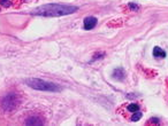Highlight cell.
<instances>
[{"label":"cell","instance_id":"6da1fadb","mask_svg":"<svg viewBox=\"0 0 168 126\" xmlns=\"http://www.w3.org/2000/svg\"><path fill=\"white\" fill-rule=\"evenodd\" d=\"M79 11L77 6L61 5V4H47L38 7L31 12V15L44 16V17H59V16L74 14Z\"/></svg>","mask_w":168,"mask_h":126},{"label":"cell","instance_id":"52a82bcc","mask_svg":"<svg viewBox=\"0 0 168 126\" xmlns=\"http://www.w3.org/2000/svg\"><path fill=\"white\" fill-rule=\"evenodd\" d=\"M40 119L38 118V117H30V118H28L26 119V125H43L44 123L43 121H39Z\"/></svg>","mask_w":168,"mask_h":126},{"label":"cell","instance_id":"3957f363","mask_svg":"<svg viewBox=\"0 0 168 126\" xmlns=\"http://www.w3.org/2000/svg\"><path fill=\"white\" fill-rule=\"evenodd\" d=\"M1 104H2V109L5 111H13L21 104V98L17 94L11 93L7 96H5V99L2 100Z\"/></svg>","mask_w":168,"mask_h":126},{"label":"cell","instance_id":"ba28073f","mask_svg":"<svg viewBox=\"0 0 168 126\" xmlns=\"http://www.w3.org/2000/svg\"><path fill=\"white\" fill-rule=\"evenodd\" d=\"M127 110L129 111V112H136V111H139V105L137 104V103H130V104L127 107Z\"/></svg>","mask_w":168,"mask_h":126},{"label":"cell","instance_id":"7a4b0ae2","mask_svg":"<svg viewBox=\"0 0 168 126\" xmlns=\"http://www.w3.org/2000/svg\"><path fill=\"white\" fill-rule=\"evenodd\" d=\"M26 83L29 87H31V88H33V89H37V91H44V92H60V91L62 89L57 84L48 83V81H45V80H43V79H38V78L26 79Z\"/></svg>","mask_w":168,"mask_h":126},{"label":"cell","instance_id":"5b68a950","mask_svg":"<svg viewBox=\"0 0 168 126\" xmlns=\"http://www.w3.org/2000/svg\"><path fill=\"white\" fill-rule=\"evenodd\" d=\"M126 77V72H124V70L121 68H117L114 70V72H113V78L117 79V80H122V79H124Z\"/></svg>","mask_w":168,"mask_h":126},{"label":"cell","instance_id":"9c48e42d","mask_svg":"<svg viewBox=\"0 0 168 126\" xmlns=\"http://www.w3.org/2000/svg\"><path fill=\"white\" fill-rule=\"evenodd\" d=\"M143 114L141 112V111H136V112H134V115L131 116V118H130V121H139L141 118H142Z\"/></svg>","mask_w":168,"mask_h":126},{"label":"cell","instance_id":"8fae6325","mask_svg":"<svg viewBox=\"0 0 168 126\" xmlns=\"http://www.w3.org/2000/svg\"><path fill=\"white\" fill-rule=\"evenodd\" d=\"M128 7H129V8H130V11H138V9H139V6L138 5H136V4H132V2H130V4H129V5H128Z\"/></svg>","mask_w":168,"mask_h":126},{"label":"cell","instance_id":"30bf717a","mask_svg":"<svg viewBox=\"0 0 168 126\" xmlns=\"http://www.w3.org/2000/svg\"><path fill=\"white\" fill-rule=\"evenodd\" d=\"M11 0H0V5L2 7H5V8H8L11 6Z\"/></svg>","mask_w":168,"mask_h":126},{"label":"cell","instance_id":"277c9868","mask_svg":"<svg viewBox=\"0 0 168 126\" xmlns=\"http://www.w3.org/2000/svg\"><path fill=\"white\" fill-rule=\"evenodd\" d=\"M97 24V18L96 17H92V16H90V17H86V18H84V22H83V28L85 30H91V29H93Z\"/></svg>","mask_w":168,"mask_h":126},{"label":"cell","instance_id":"8992f818","mask_svg":"<svg viewBox=\"0 0 168 126\" xmlns=\"http://www.w3.org/2000/svg\"><path fill=\"white\" fill-rule=\"evenodd\" d=\"M153 56H154V58H163L166 56V52H165L163 49H161L160 47H154L153 48Z\"/></svg>","mask_w":168,"mask_h":126},{"label":"cell","instance_id":"7c38bea8","mask_svg":"<svg viewBox=\"0 0 168 126\" xmlns=\"http://www.w3.org/2000/svg\"><path fill=\"white\" fill-rule=\"evenodd\" d=\"M151 123H154V124H158V123H159V119H157V118H152V119H151Z\"/></svg>","mask_w":168,"mask_h":126}]
</instances>
